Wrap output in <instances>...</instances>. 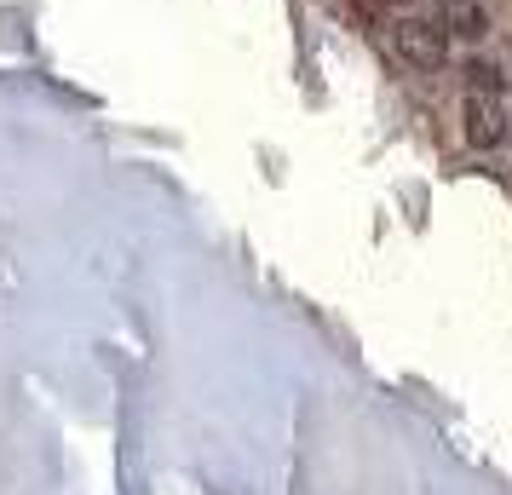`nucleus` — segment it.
I'll use <instances>...</instances> for the list:
<instances>
[{
	"label": "nucleus",
	"instance_id": "3",
	"mask_svg": "<svg viewBox=\"0 0 512 495\" xmlns=\"http://www.w3.org/2000/svg\"><path fill=\"white\" fill-rule=\"evenodd\" d=\"M432 12H438L443 35H466V41L489 35V18H484V6H478V0H432Z\"/></svg>",
	"mask_w": 512,
	"mask_h": 495
},
{
	"label": "nucleus",
	"instance_id": "5",
	"mask_svg": "<svg viewBox=\"0 0 512 495\" xmlns=\"http://www.w3.org/2000/svg\"><path fill=\"white\" fill-rule=\"evenodd\" d=\"M397 0H357V12H369V18H380V12H392Z\"/></svg>",
	"mask_w": 512,
	"mask_h": 495
},
{
	"label": "nucleus",
	"instance_id": "1",
	"mask_svg": "<svg viewBox=\"0 0 512 495\" xmlns=\"http://www.w3.org/2000/svg\"><path fill=\"white\" fill-rule=\"evenodd\" d=\"M392 47L403 64H415V70H443V58H449V35H443L432 18H397L392 24Z\"/></svg>",
	"mask_w": 512,
	"mask_h": 495
},
{
	"label": "nucleus",
	"instance_id": "2",
	"mask_svg": "<svg viewBox=\"0 0 512 495\" xmlns=\"http://www.w3.org/2000/svg\"><path fill=\"white\" fill-rule=\"evenodd\" d=\"M466 139L478 144V150H495V144L507 139V110H501V98L466 93Z\"/></svg>",
	"mask_w": 512,
	"mask_h": 495
},
{
	"label": "nucleus",
	"instance_id": "4",
	"mask_svg": "<svg viewBox=\"0 0 512 495\" xmlns=\"http://www.w3.org/2000/svg\"><path fill=\"white\" fill-rule=\"evenodd\" d=\"M466 93L501 98V93H507V75L495 70V64H478V58H472V64H466Z\"/></svg>",
	"mask_w": 512,
	"mask_h": 495
}]
</instances>
